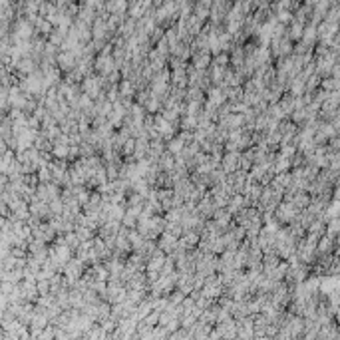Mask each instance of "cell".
<instances>
[{"label":"cell","instance_id":"26","mask_svg":"<svg viewBox=\"0 0 340 340\" xmlns=\"http://www.w3.org/2000/svg\"><path fill=\"white\" fill-rule=\"evenodd\" d=\"M60 197H62V187H58L56 183H40L38 185V199L52 203Z\"/></svg>","mask_w":340,"mask_h":340},{"label":"cell","instance_id":"29","mask_svg":"<svg viewBox=\"0 0 340 340\" xmlns=\"http://www.w3.org/2000/svg\"><path fill=\"white\" fill-rule=\"evenodd\" d=\"M157 247H160L167 257H171L179 247V239L177 237H173V235H169V233H163L160 239H157Z\"/></svg>","mask_w":340,"mask_h":340},{"label":"cell","instance_id":"1","mask_svg":"<svg viewBox=\"0 0 340 340\" xmlns=\"http://www.w3.org/2000/svg\"><path fill=\"white\" fill-rule=\"evenodd\" d=\"M165 227H167L165 217L163 215H153V217L138 223V233L147 241H157L161 235L165 233Z\"/></svg>","mask_w":340,"mask_h":340},{"label":"cell","instance_id":"47","mask_svg":"<svg viewBox=\"0 0 340 340\" xmlns=\"http://www.w3.org/2000/svg\"><path fill=\"white\" fill-rule=\"evenodd\" d=\"M38 179H40V183H52V171H50V167L46 165V167H42L38 173Z\"/></svg>","mask_w":340,"mask_h":340},{"label":"cell","instance_id":"36","mask_svg":"<svg viewBox=\"0 0 340 340\" xmlns=\"http://www.w3.org/2000/svg\"><path fill=\"white\" fill-rule=\"evenodd\" d=\"M263 191H265V187L261 185V183H251L249 189H247V193H245V197H247V201H249L251 207H257L259 205V201H261V197H263Z\"/></svg>","mask_w":340,"mask_h":340},{"label":"cell","instance_id":"23","mask_svg":"<svg viewBox=\"0 0 340 340\" xmlns=\"http://www.w3.org/2000/svg\"><path fill=\"white\" fill-rule=\"evenodd\" d=\"M20 297L24 303L36 304L40 299V290H38V281H22L20 283Z\"/></svg>","mask_w":340,"mask_h":340},{"label":"cell","instance_id":"34","mask_svg":"<svg viewBox=\"0 0 340 340\" xmlns=\"http://www.w3.org/2000/svg\"><path fill=\"white\" fill-rule=\"evenodd\" d=\"M229 56H231V68H235V70L243 68V66H245V62H247L245 46H241V44H235V48L231 50Z\"/></svg>","mask_w":340,"mask_h":340},{"label":"cell","instance_id":"48","mask_svg":"<svg viewBox=\"0 0 340 340\" xmlns=\"http://www.w3.org/2000/svg\"><path fill=\"white\" fill-rule=\"evenodd\" d=\"M36 340H56V328H54L52 324L46 328V330H42L40 334H38V338Z\"/></svg>","mask_w":340,"mask_h":340},{"label":"cell","instance_id":"21","mask_svg":"<svg viewBox=\"0 0 340 340\" xmlns=\"http://www.w3.org/2000/svg\"><path fill=\"white\" fill-rule=\"evenodd\" d=\"M215 334L223 340H237V336H239V322L233 319V321H227L223 324H217L215 326Z\"/></svg>","mask_w":340,"mask_h":340},{"label":"cell","instance_id":"2","mask_svg":"<svg viewBox=\"0 0 340 340\" xmlns=\"http://www.w3.org/2000/svg\"><path fill=\"white\" fill-rule=\"evenodd\" d=\"M297 249H299V241L288 233L286 227H281L279 233H277V245H275L277 255L283 261H288V259H292L297 255Z\"/></svg>","mask_w":340,"mask_h":340},{"label":"cell","instance_id":"5","mask_svg":"<svg viewBox=\"0 0 340 340\" xmlns=\"http://www.w3.org/2000/svg\"><path fill=\"white\" fill-rule=\"evenodd\" d=\"M283 201H285V195H283L281 191H277L273 185H268V187H265V191H263V197H261L257 209H259V213L261 215L275 213L277 207H279Z\"/></svg>","mask_w":340,"mask_h":340},{"label":"cell","instance_id":"14","mask_svg":"<svg viewBox=\"0 0 340 340\" xmlns=\"http://www.w3.org/2000/svg\"><path fill=\"white\" fill-rule=\"evenodd\" d=\"M153 120H155V129H157V135H160L163 142H171L173 138H177V133L181 131L177 125H173L171 122H167L161 114L157 116H153Z\"/></svg>","mask_w":340,"mask_h":340},{"label":"cell","instance_id":"41","mask_svg":"<svg viewBox=\"0 0 340 340\" xmlns=\"http://www.w3.org/2000/svg\"><path fill=\"white\" fill-rule=\"evenodd\" d=\"M294 102H297V98H294L292 94H288V92L283 96V100L279 102V106H281V109L285 111V116L288 118V120H290V116H292V114H294V109H297V107H294Z\"/></svg>","mask_w":340,"mask_h":340},{"label":"cell","instance_id":"46","mask_svg":"<svg viewBox=\"0 0 340 340\" xmlns=\"http://www.w3.org/2000/svg\"><path fill=\"white\" fill-rule=\"evenodd\" d=\"M326 22H332V24H340V2H334L326 14Z\"/></svg>","mask_w":340,"mask_h":340},{"label":"cell","instance_id":"31","mask_svg":"<svg viewBox=\"0 0 340 340\" xmlns=\"http://www.w3.org/2000/svg\"><path fill=\"white\" fill-rule=\"evenodd\" d=\"M249 201H247V197L245 195H233L231 201H229V205H227V211L233 215V217H237L239 213H243L245 209H249Z\"/></svg>","mask_w":340,"mask_h":340},{"label":"cell","instance_id":"3","mask_svg":"<svg viewBox=\"0 0 340 340\" xmlns=\"http://www.w3.org/2000/svg\"><path fill=\"white\" fill-rule=\"evenodd\" d=\"M297 259H299L303 265H306V267H314L316 261H319V239L306 235V239H303V241L299 243Z\"/></svg>","mask_w":340,"mask_h":340},{"label":"cell","instance_id":"12","mask_svg":"<svg viewBox=\"0 0 340 340\" xmlns=\"http://www.w3.org/2000/svg\"><path fill=\"white\" fill-rule=\"evenodd\" d=\"M189 88H199L207 94L209 89L213 88L209 70H195V68L189 64Z\"/></svg>","mask_w":340,"mask_h":340},{"label":"cell","instance_id":"18","mask_svg":"<svg viewBox=\"0 0 340 340\" xmlns=\"http://www.w3.org/2000/svg\"><path fill=\"white\" fill-rule=\"evenodd\" d=\"M32 239L36 241H42L46 245H54V241L58 239V233L50 223H40L38 227L32 229Z\"/></svg>","mask_w":340,"mask_h":340},{"label":"cell","instance_id":"17","mask_svg":"<svg viewBox=\"0 0 340 340\" xmlns=\"http://www.w3.org/2000/svg\"><path fill=\"white\" fill-rule=\"evenodd\" d=\"M209 193H211V197H213V201L217 203V207H219V209H227V205H229L231 197L235 195V193L231 191V187H229L227 183L215 185L213 189H209Z\"/></svg>","mask_w":340,"mask_h":340},{"label":"cell","instance_id":"8","mask_svg":"<svg viewBox=\"0 0 340 340\" xmlns=\"http://www.w3.org/2000/svg\"><path fill=\"white\" fill-rule=\"evenodd\" d=\"M82 92H84L88 98H92L94 102H98V100L106 98V86H104V78H102V76H98V74H94V76L86 78V80L82 82Z\"/></svg>","mask_w":340,"mask_h":340},{"label":"cell","instance_id":"15","mask_svg":"<svg viewBox=\"0 0 340 340\" xmlns=\"http://www.w3.org/2000/svg\"><path fill=\"white\" fill-rule=\"evenodd\" d=\"M231 8H233V2H227V0L213 2V10H211L209 24H213V26H223L227 16H229V12H231Z\"/></svg>","mask_w":340,"mask_h":340},{"label":"cell","instance_id":"11","mask_svg":"<svg viewBox=\"0 0 340 340\" xmlns=\"http://www.w3.org/2000/svg\"><path fill=\"white\" fill-rule=\"evenodd\" d=\"M299 215H301V211H299L294 205L283 201V203L277 207V211H275V219H277V223H279L281 227H288V225H292V223L299 219Z\"/></svg>","mask_w":340,"mask_h":340},{"label":"cell","instance_id":"35","mask_svg":"<svg viewBox=\"0 0 340 340\" xmlns=\"http://www.w3.org/2000/svg\"><path fill=\"white\" fill-rule=\"evenodd\" d=\"M277 191H281L283 195H285L286 191L292 187V173H281V175H275L273 179V183H270Z\"/></svg>","mask_w":340,"mask_h":340},{"label":"cell","instance_id":"42","mask_svg":"<svg viewBox=\"0 0 340 340\" xmlns=\"http://www.w3.org/2000/svg\"><path fill=\"white\" fill-rule=\"evenodd\" d=\"M185 147H187V143H185V140H183L179 133H177V138H173L171 142H167V151H169V153H173L175 157H179V155L183 153V149H185Z\"/></svg>","mask_w":340,"mask_h":340},{"label":"cell","instance_id":"25","mask_svg":"<svg viewBox=\"0 0 340 340\" xmlns=\"http://www.w3.org/2000/svg\"><path fill=\"white\" fill-rule=\"evenodd\" d=\"M217 125L223 127V129H227L229 133L231 131H239V129H245V116H241V114H229V116L221 118L217 122Z\"/></svg>","mask_w":340,"mask_h":340},{"label":"cell","instance_id":"33","mask_svg":"<svg viewBox=\"0 0 340 340\" xmlns=\"http://www.w3.org/2000/svg\"><path fill=\"white\" fill-rule=\"evenodd\" d=\"M177 290H181L185 297H189L195 290V275H183V273H179Z\"/></svg>","mask_w":340,"mask_h":340},{"label":"cell","instance_id":"45","mask_svg":"<svg viewBox=\"0 0 340 340\" xmlns=\"http://www.w3.org/2000/svg\"><path fill=\"white\" fill-rule=\"evenodd\" d=\"M253 167H255V153H253V149L243 151V153H241V171L251 173Z\"/></svg>","mask_w":340,"mask_h":340},{"label":"cell","instance_id":"38","mask_svg":"<svg viewBox=\"0 0 340 340\" xmlns=\"http://www.w3.org/2000/svg\"><path fill=\"white\" fill-rule=\"evenodd\" d=\"M175 163H177V157H175L173 153L165 151V153L160 157V161H157V167H160L161 173H171L173 167H175Z\"/></svg>","mask_w":340,"mask_h":340},{"label":"cell","instance_id":"19","mask_svg":"<svg viewBox=\"0 0 340 340\" xmlns=\"http://www.w3.org/2000/svg\"><path fill=\"white\" fill-rule=\"evenodd\" d=\"M277 131L281 133V140H283L281 145H294V140H297L301 127H299L297 124H292L290 120H285V122H281V125H279Z\"/></svg>","mask_w":340,"mask_h":340},{"label":"cell","instance_id":"24","mask_svg":"<svg viewBox=\"0 0 340 340\" xmlns=\"http://www.w3.org/2000/svg\"><path fill=\"white\" fill-rule=\"evenodd\" d=\"M197 211H199V215L205 219V221H211L215 217V213L219 211V207H217V203L213 201V197H211V193L207 191L205 193V197L199 201V205H197Z\"/></svg>","mask_w":340,"mask_h":340},{"label":"cell","instance_id":"30","mask_svg":"<svg viewBox=\"0 0 340 340\" xmlns=\"http://www.w3.org/2000/svg\"><path fill=\"white\" fill-rule=\"evenodd\" d=\"M106 10H107V14H109V16L127 18L129 2H124V0H111V2H106Z\"/></svg>","mask_w":340,"mask_h":340},{"label":"cell","instance_id":"37","mask_svg":"<svg viewBox=\"0 0 340 340\" xmlns=\"http://www.w3.org/2000/svg\"><path fill=\"white\" fill-rule=\"evenodd\" d=\"M306 76L304 74H299L292 82H290V86H288V94H292L294 98H301V96H304L306 94Z\"/></svg>","mask_w":340,"mask_h":340},{"label":"cell","instance_id":"43","mask_svg":"<svg viewBox=\"0 0 340 340\" xmlns=\"http://www.w3.org/2000/svg\"><path fill=\"white\" fill-rule=\"evenodd\" d=\"M34 147L40 151V153H52V149H54V142H50L42 131L38 133V138H36V143H34Z\"/></svg>","mask_w":340,"mask_h":340},{"label":"cell","instance_id":"6","mask_svg":"<svg viewBox=\"0 0 340 340\" xmlns=\"http://www.w3.org/2000/svg\"><path fill=\"white\" fill-rule=\"evenodd\" d=\"M116 70H120V68L116 64V58H114V46L107 44L106 50L102 54H98V58H96V74L106 78V76L114 74Z\"/></svg>","mask_w":340,"mask_h":340},{"label":"cell","instance_id":"39","mask_svg":"<svg viewBox=\"0 0 340 340\" xmlns=\"http://www.w3.org/2000/svg\"><path fill=\"white\" fill-rule=\"evenodd\" d=\"M304 28H306V24L299 22V20H292V22L288 24V38H290L294 44H299L304 36Z\"/></svg>","mask_w":340,"mask_h":340},{"label":"cell","instance_id":"40","mask_svg":"<svg viewBox=\"0 0 340 340\" xmlns=\"http://www.w3.org/2000/svg\"><path fill=\"white\" fill-rule=\"evenodd\" d=\"M281 263H283V259H281L275 251H273V253H267V255L263 257V273L267 275V273H270V270H275Z\"/></svg>","mask_w":340,"mask_h":340},{"label":"cell","instance_id":"44","mask_svg":"<svg viewBox=\"0 0 340 340\" xmlns=\"http://www.w3.org/2000/svg\"><path fill=\"white\" fill-rule=\"evenodd\" d=\"M189 102L205 104L207 102V94L199 88H187V100H185V104H189Z\"/></svg>","mask_w":340,"mask_h":340},{"label":"cell","instance_id":"13","mask_svg":"<svg viewBox=\"0 0 340 340\" xmlns=\"http://www.w3.org/2000/svg\"><path fill=\"white\" fill-rule=\"evenodd\" d=\"M251 183H253V179H251L247 171H237V173H233V175L227 177V185L231 187V191L235 195H245Z\"/></svg>","mask_w":340,"mask_h":340},{"label":"cell","instance_id":"22","mask_svg":"<svg viewBox=\"0 0 340 340\" xmlns=\"http://www.w3.org/2000/svg\"><path fill=\"white\" fill-rule=\"evenodd\" d=\"M221 167L227 175H233L237 171H241V153L239 151H225L223 160H221Z\"/></svg>","mask_w":340,"mask_h":340},{"label":"cell","instance_id":"7","mask_svg":"<svg viewBox=\"0 0 340 340\" xmlns=\"http://www.w3.org/2000/svg\"><path fill=\"white\" fill-rule=\"evenodd\" d=\"M74 257H76V253L68 245H50V259L48 261L58 268V273H62Z\"/></svg>","mask_w":340,"mask_h":340},{"label":"cell","instance_id":"10","mask_svg":"<svg viewBox=\"0 0 340 340\" xmlns=\"http://www.w3.org/2000/svg\"><path fill=\"white\" fill-rule=\"evenodd\" d=\"M86 270H88V265H86V263H82L78 257H74L70 263L66 265V268L62 270V275L68 279V283H70L72 288H74V286L82 281V277L86 275Z\"/></svg>","mask_w":340,"mask_h":340},{"label":"cell","instance_id":"32","mask_svg":"<svg viewBox=\"0 0 340 340\" xmlns=\"http://www.w3.org/2000/svg\"><path fill=\"white\" fill-rule=\"evenodd\" d=\"M211 10H213V2H209V0H201V2H197L195 4V10H193V14H195L203 24H209V18H211Z\"/></svg>","mask_w":340,"mask_h":340},{"label":"cell","instance_id":"4","mask_svg":"<svg viewBox=\"0 0 340 340\" xmlns=\"http://www.w3.org/2000/svg\"><path fill=\"white\" fill-rule=\"evenodd\" d=\"M197 275H201L203 279H209L219 273V257L215 253L209 251H199V257H197Z\"/></svg>","mask_w":340,"mask_h":340},{"label":"cell","instance_id":"28","mask_svg":"<svg viewBox=\"0 0 340 340\" xmlns=\"http://www.w3.org/2000/svg\"><path fill=\"white\" fill-rule=\"evenodd\" d=\"M147 64L153 68V72L157 74V72L165 70V68H169V56H165V54H161L157 48H153L149 56H147Z\"/></svg>","mask_w":340,"mask_h":340},{"label":"cell","instance_id":"27","mask_svg":"<svg viewBox=\"0 0 340 340\" xmlns=\"http://www.w3.org/2000/svg\"><path fill=\"white\" fill-rule=\"evenodd\" d=\"M211 64H213V54L209 50H197L191 56V66L195 70H209Z\"/></svg>","mask_w":340,"mask_h":340},{"label":"cell","instance_id":"20","mask_svg":"<svg viewBox=\"0 0 340 340\" xmlns=\"http://www.w3.org/2000/svg\"><path fill=\"white\" fill-rule=\"evenodd\" d=\"M30 213H32V217H36L38 221H42V223H48V221L52 219L50 203H46V201H42V199H38V197L30 203Z\"/></svg>","mask_w":340,"mask_h":340},{"label":"cell","instance_id":"49","mask_svg":"<svg viewBox=\"0 0 340 340\" xmlns=\"http://www.w3.org/2000/svg\"><path fill=\"white\" fill-rule=\"evenodd\" d=\"M330 78H334V80H338L340 82V64L334 66V70H332V76H330Z\"/></svg>","mask_w":340,"mask_h":340},{"label":"cell","instance_id":"16","mask_svg":"<svg viewBox=\"0 0 340 340\" xmlns=\"http://www.w3.org/2000/svg\"><path fill=\"white\" fill-rule=\"evenodd\" d=\"M285 201L286 203H290V205H294L301 213L306 211L308 207H310V201H312V197L308 195L306 191H294V189H288L285 193Z\"/></svg>","mask_w":340,"mask_h":340},{"label":"cell","instance_id":"9","mask_svg":"<svg viewBox=\"0 0 340 340\" xmlns=\"http://www.w3.org/2000/svg\"><path fill=\"white\" fill-rule=\"evenodd\" d=\"M270 54H273L275 62L281 60V58H288V56L294 54V42L288 38V34L283 36V38H273V42H270Z\"/></svg>","mask_w":340,"mask_h":340}]
</instances>
